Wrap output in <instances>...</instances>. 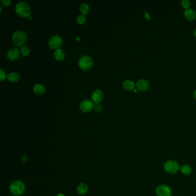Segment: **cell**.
Returning a JSON list of instances; mask_svg holds the SVG:
<instances>
[{"label":"cell","mask_w":196,"mask_h":196,"mask_svg":"<svg viewBox=\"0 0 196 196\" xmlns=\"http://www.w3.org/2000/svg\"><path fill=\"white\" fill-rule=\"evenodd\" d=\"M15 11L18 15L23 18L29 17L31 14V6L26 2L20 1L15 6Z\"/></svg>","instance_id":"6da1fadb"},{"label":"cell","mask_w":196,"mask_h":196,"mask_svg":"<svg viewBox=\"0 0 196 196\" xmlns=\"http://www.w3.org/2000/svg\"><path fill=\"white\" fill-rule=\"evenodd\" d=\"M25 190V186L21 181H15L11 183L10 186V191L14 196H20L22 194Z\"/></svg>","instance_id":"7a4b0ae2"},{"label":"cell","mask_w":196,"mask_h":196,"mask_svg":"<svg viewBox=\"0 0 196 196\" xmlns=\"http://www.w3.org/2000/svg\"><path fill=\"white\" fill-rule=\"evenodd\" d=\"M12 41L17 46H22L27 40V36L25 33L22 30H17L12 35Z\"/></svg>","instance_id":"3957f363"},{"label":"cell","mask_w":196,"mask_h":196,"mask_svg":"<svg viewBox=\"0 0 196 196\" xmlns=\"http://www.w3.org/2000/svg\"><path fill=\"white\" fill-rule=\"evenodd\" d=\"M163 167L165 171L169 174H175L180 170V166L178 162L173 160L166 161Z\"/></svg>","instance_id":"277c9868"},{"label":"cell","mask_w":196,"mask_h":196,"mask_svg":"<svg viewBox=\"0 0 196 196\" xmlns=\"http://www.w3.org/2000/svg\"><path fill=\"white\" fill-rule=\"evenodd\" d=\"M93 64V60L89 55H84L78 61V66L81 69L87 70L90 69Z\"/></svg>","instance_id":"5b68a950"},{"label":"cell","mask_w":196,"mask_h":196,"mask_svg":"<svg viewBox=\"0 0 196 196\" xmlns=\"http://www.w3.org/2000/svg\"><path fill=\"white\" fill-rule=\"evenodd\" d=\"M62 38L58 35L53 36L49 41V47L52 49H58L62 45Z\"/></svg>","instance_id":"8992f818"},{"label":"cell","mask_w":196,"mask_h":196,"mask_svg":"<svg viewBox=\"0 0 196 196\" xmlns=\"http://www.w3.org/2000/svg\"><path fill=\"white\" fill-rule=\"evenodd\" d=\"M156 193L158 196H172L170 187L166 185H160L156 187Z\"/></svg>","instance_id":"52a82bcc"},{"label":"cell","mask_w":196,"mask_h":196,"mask_svg":"<svg viewBox=\"0 0 196 196\" xmlns=\"http://www.w3.org/2000/svg\"><path fill=\"white\" fill-rule=\"evenodd\" d=\"M94 104L92 101L85 99L82 100L80 104V107L82 111L88 112L90 111L94 107Z\"/></svg>","instance_id":"ba28073f"},{"label":"cell","mask_w":196,"mask_h":196,"mask_svg":"<svg viewBox=\"0 0 196 196\" xmlns=\"http://www.w3.org/2000/svg\"><path fill=\"white\" fill-rule=\"evenodd\" d=\"M104 97L103 91L101 89H96L92 94V99L94 103L98 104L100 103Z\"/></svg>","instance_id":"9c48e42d"},{"label":"cell","mask_w":196,"mask_h":196,"mask_svg":"<svg viewBox=\"0 0 196 196\" xmlns=\"http://www.w3.org/2000/svg\"><path fill=\"white\" fill-rule=\"evenodd\" d=\"M20 57V51L17 47H13L8 49L7 52V57L11 61L18 59Z\"/></svg>","instance_id":"30bf717a"},{"label":"cell","mask_w":196,"mask_h":196,"mask_svg":"<svg viewBox=\"0 0 196 196\" xmlns=\"http://www.w3.org/2000/svg\"><path fill=\"white\" fill-rule=\"evenodd\" d=\"M137 89L140 91H146L149 88V83L146 80H139L136 83Z\"/></svg>","instance_id":"8fae6325"},{"label":"cell","mask_w":196,"mask_h":196,"mask_svg":"<svg viewBox=\"0 0 196 196\" xmlns=\"http://www.w3.org/2000/svg\"><path fill=\"white\" fill-rule=\"evenodd\" d=\"M184 15L190 21L194 20L196 18V12L192 9H186L184 12Z\"/></svg>","instance_id":"7c38bea8"},{"label":"cell","mask_w":196,"mask_h":196,"mask_svg":"<svg viewBox=\"0 0 196 196\" xmlns=\"http://www.w3.org/2000/svg\"><path fill=\"white\" fill-rule=\"evenodd\" d=\"M53 56L54 58H55L57 61H62L63 59L65 58V52L63 51V49H57L53 53Z\"/></svg>","instance_id":"4fadbf2b"},{"label":"cell","mask_w":196,"mask_h":196,"mask_svg":"<svg viewBox=\"0 0 196 196\" xmlns=\"http://www.w3.org/2000/svg\"><path fill=\"white\" fill-rule=\"evenodd\" d=\"M76 190L78 194H80V195H84L88 192V185L84 183H81L78 186Z\"/></svg>","instance_id":"5bb4252c"},{"label":"cell","mask_w":196,"mask_h":196,"mask_svg":"<svg viewBox=\"0 0 196 196\" xmlns=\"http://www.w3.org/2000/svg\"><path fill=\"white\" fill-rule=\"evenodd\" d=\"M33 90L35 92V93L36 94H39V95L43 94L45 92V86L40 84H37L34 85L33 88Z\"/></svg>","instance_id":"9a60e30c"},{"label":"cell","mask_w":196,"mask_h":196,"mask_svg":"<svg viewBox=\"0 0 196 196\" xmlns=\"http://www.w3.org/2000/svg\"><path fill=\"white\" fill-rule=\"evenodd\" d=\"M123 86L125 90H134L135 89V85L132 80H124L123 82Z\"/></svg>","instance_id":"2e32d148"},{"label":"cell","mask_w":196,"mask_h":196,"mask_svg":"<svg viewBox=\"0 0 196 196\" xmlns=\"http://www.w3.org/2000/svg\"><path fill=\"white\" fill-rule=\"evenodd\" d=\"M7 78L11 82H17L20 79V76L16 72H12L7 76Z\"/></svg>","instance_id":"e0dca14e"},{"label":"cell","mask_w":196,"mask_h":196,"mask_svg":"<svg viewBox=\"0 0 196 196\" xmlns=\"http://www.w3.org/2000/svg\"><path fill=\"white\" fill-rule=\"evenodd\" d=\"M180 170L182 173L185 175H189L192 172V168L190 166L187 165H183L182 167H180Z\"/></svg>","instance_id":"ac0fdd59"},{"label":"cell","mask_w":196,"mask_h":196,"mask_svg":"<svg viewBox=\"0 0 196 196\" xmlns=\"http://www.w3.org/2000/svg\"><path fill=\"white\" fill-rule=\"evenodd\" d=\"M80 10L81 13L85 15V14H88L89 11V7L88 5L85 2L80 4Z\"/></svg>","instance_id":"d6986e66"},{"label":"cell","mask_w":196,"mask_h":196,"mask_svg":"<svg viewBox=\"0 0 196 196\" xmlns=\"http://www.w3.org/2000/svg\"><path fill=\"white\" fill-rule=\"evenodd\" d=\"M20 51H21V53H22V55L24 56H25V57L28 56L29 54V52H30L29 49L27 46H22V47Z\"/></svg>","instance_id":"ffe728a7"},{"label":"cell","mask_w":196,"mask_h":196,"mask_svg":"<svg viewBox=\"0 0 196 196\" xmlns=\"http://www.w3.org/2000/svg\"><path fill=\"white\" fill-rule=\"evenodd\" d=\"M76 20H77V22H78L79 24H84L86 22V16H85V15L83 14H79L78 16L77 17Z\"/></svg>","instance_id":"44dd1931"},{"label":"cell","mask_w":196,"mask_h":196,"mask_svg":"<svg viewBox=\"0 0 196 196\" xmlns=\"http://www.w3.org/2000/svg\"><path fill=\"white\" fill-rule=\"evenodd\" d=\"M181 5L182 6L183 8L185 9H189V7L190 6V2L188 0H183L181 2Z\"/></svg>","instance_id":"7402d4cb"},{"label":"cell","mask_w":196,"mask_h":196,"mask_svg":"<svg viewBox=\"0 0 196 196\" xmlns=\"http://www.w3.org/2000/svg\"><path fill=\"white\" fill-rule=\"evenodd\" d=\"M94 109L97 112H100L102 111L103 109V107L101 105L99 104H96L94 105Z\"/></svg>","instance_id":"603a6c76"},{"label":"cell","mask_w":196,"mask_h":196,"mask_svg":"<svg viewBox=\"0 0 196 196\" xmlns=\"http://www.w3.org/2000/svg\"><path fill=\"white\" fill-rule=\"evenodd\" d=\"M0 71H1V73H0V80L2 81V80H4L6 78V76L5 72L2 69H0Z\"/></svg>","instance_id":"cb8c5ba5"},{"label":"cell","mask_w":196,"mask_h":196,"mask_svg":"<svg viewBox=\"0 0 196 196\" xmlns=\"http://www.w3.org/2000/svg\"><path fill=\"white\" fill-rule=\"evenodd\" d=\"M2 3L5 6H8L10 4V0H2Z\"/></svg>","instance_id":"d4e9b609"},{"label":"cell","mask_w":196,"mask_h":196,"mask_svg":"<svg viewBox=\"0 0 196 196\" xmlns=\"http://www.w3.org/2000/svg\"><path fill=\"white\" fill-rule=\"evenodd\" d=\"M144 17L146 18H147L148 20H150V19H151V16H150V14H148L147 12H144Z\"/></svg>","instance_id":"484cf974"},{"label":"cell","mask_w":196,"mask_h":196,"mask_svg":"<svg viewBox=\"0 0 196 196\" xmlns=\"http://www.w3.org/2000/svg\"><path fill=\"white\" fill-rule=\"evenodd\" d=\"M194 98L196 100V90L194 91Z\"/></svg>","instance_id":"4316f807"},{"label":"cell","mask_w":196,"mask_h":196,"mask_svg":"<svg viewBox=\"0 0 196 196\" xmlns=\"http://www.w3.org/2000/svg\"><path fill=\"white\" fill-rule=\"evenodd\" d=\"M58 196H65V195L62 193H60V194H58Z\"/></svg>","instance_id":"83f0119b"},{"label":"cell","mask_w":196,"mask_h":196,"mask_svg":"<svg viewBox=\"0 0 196 196\" xmlns=\"http://www.w3.org/2000/svg\"><path fill=\"white\" fill-rule=\"evenodd\" d=\"M134 93H137L138 92V90L137 89H134Z\"/></svg>","instance_id":"f1b7e54d"},{"label":"cell","mask_w":196,"mask_h":196,"mask_svg":"<svg viewBox=\"0 0 196 196\" xmlns=\"http://www.w3.org/2000/svg\"><path fill=\"white\" fill-rule=\"evenodd\" d=\"M194 36L196 37V29H195V31H194Z\"/></svg>","instance_id":"f546056e"},{"label":"cell","mask_w":196,"mask_h":196,"mask_svg":"<svg viewBox=\"0 0 196 196\" xmlns=\"http://www.w3.org/2000/svg\"><path fill=\"white\" fill-rule=\"evenodd\" d=\"M29 19H30V20H31L32 17H31V16H29Z\"/></svg>","instance_id":"4dcf8cb0"}]
</instances>
